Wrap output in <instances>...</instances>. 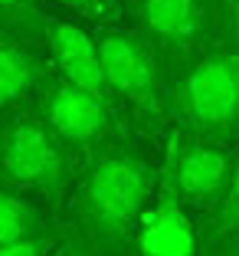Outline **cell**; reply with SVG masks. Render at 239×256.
I'll list each match as a JSON object with an SVG mask.
<instances>
[{"mask_svg":"<svg viewBox=\"0 0 239 256\" xmlns=\"http://www.w3.org/2000/svg\"><path fill=\"white\" fill-rule=\"evenodd\" d=\"M161 164L135 132H121L85 158L59 217L85 236L95 256H131L144 210L154 200Z\"/></svg>","mask_w":239,"mask_h":256,"instance_id":"obj_1","label":"cell"},{"mask_svg":"<svg viewBox=\"0 0 239 256\" xmlns=\"http://www.w3.org/2000/svg\"><path fill=\"white\" fill-rule=\"evenodd\" d=\"M167 125L213 144H239V50L210 46L171 76Z\"/></svg>","mask_w":239,"mask_h":256,"instance_id":"obj_2","label":"cell"},{"mask_svg":"<svg viewBox=\"0 0 239 256\" xmlns=\"http://www.w3.org/2000/svg\"><path fill=\"white\" fill-rule=\"evenodd\" d=\"M85 158L66 144L36 108H20L0 118V184L33 197L59 217Z\"/></svg>","mask_w":239,"mask_h":256,"instance_id":"obj_3","label":"cell"},{"mask_svg":"<svg viewBox=\"0 0 239 256\" xmlns=\"http://www.w3.org/2000/svg\"><path fill=\"white\" fill-rule=\"evenodd\" d=\"M95 40L108 96L125 115L128 128L141 142L157 138L167 125V92H171V72L164 60L131 23L108 26L95 33Z\"/></svg>","mask_w":239,"mask_h":256,"instance_id":"obj_4","label":"cell"},{"mask_svg":"<svg viewBox=\"0 0 239 256\" xmlns=\"http://www.w3.org/2000/svg\"><path fill=\"white\" fill-rule=\"evenodd\" d=\"M125 14L157 50L171 76L217 46L226 33L223 0H125Z\"/></svg>","mask_w":239,"mask_h":256,"instance_id":"obj_5","label":"cell"},{"mask_svg":"<svg viewBox=\"0 0 239 256\" xmlns=\"http://www.w3.org/2000/svg\"><path fill=\"white\" fill-rule=\"evenodd\" d=\"M33 108L82 158H89L92 151H98L105 142L118 138L121 132H131L125 115L118 112V106L108 96H98V92H89L82 86L69 82L52 66L46 72L43 86H39V96Z\"/></svg>","mask_w":239,"mask_h":256,"instance_id":"obj_6","label":"cell"},{"mask_svg":"<svg viewBox=\"0 0 239 256\" xmlns=\"http://www.w3.org/2000/svg\"><path fill=\"white\" fill-rule=\"evenodd\" d=\"M236 154L226 144L200 142V138L180 135V132H167L164 158H161V171L171 178L174 190H177L180 204L187 210L213 214L220 197L230 188V178L236 171Z\"/></svg>","mask_w":239,"mask_h":256,"instance_id":"obj_7","label":"cell"},{"mask_svg":"<svg viewBox=\"0 0 239 256\" xmlns=\"http://www.w3.org/2000/svg\"><path fill=\"white\" fill-rule=\"evenodd\" d=\"M200 246L203 236L190 220V210L180 204L171 178L161 171L154 200L138 224L131 256H200Z\"/></svg>","mask_w":239,"mask_h":256,"instance_id":"obj_8","label":"cell"},{"mask_svg":"<svg viewBox=\"0 0 239 256\" xmlns=\"http://www.w3.org/2000/svg\"><path fill=\"white\" fill-rule=\"evenodd\" d=\"M46 56H49V66L56 69L62 79L82 86V89H89V92H98V96H108L102 53H98V40H95L92 30H85V26H79V23H72V20H52Z\"/></svg>","mask_w":239,"mask_h":256,"instance_id":"obj_9","label":"cell"},{"mask_svg":"<svg viewBox=\"0 0 239 256\" xmlns=\"http://www.w3.org/2000/svg\"><path fill=\"white\" fill-rule=\"evenodd\" d=\"M46 72H49L46 50L0 36V118L36 106Z\"/></svg>","mask_w":239,"mask_h":256,"instance_id":"obj_10","label":"cell"},{"mask_svg":"<svg viewBox=\"0 0 239 256\" xmlns=\"http://www.w3.org/2000/svg\"><path fill=\"white\" fill-rule=\"evenodd\" d=\"M56 220L59 217H52L39 200L20 194V190L0 188V246L49 234Z\"/></svg>","mask_w":239,"mask_h":256,"instance_id":"obj_11","label":"cell"},{"mask_svg":"<svg viewBox=\"0 0 239 256\" xmlns=\"http://www.w3.org/2000/svg\"><path fill=\"white\" fill-rule=\"evenodd\" d=\"M52 16L39 0H0V36L46 50Z\"/></svg>","mask_w":239,"mask_h":256,"instance_id":"obj_12","label":"cell"},{"mask_svg":"<svg viewBox=\"0 0 239 256\" xmlns=\"http://www.w3.org/2000/svg\"><path fill=\"white\" fill-rule=\"evenodd\" d=\"M52 20H72L92 33L128 23L125 0H39Z\"/></svg>","mask_w":239,"mask_h":256,"instance_id":"obj_13","label":"cell"},{"mask_svg":"<svg viewBox=\"0 0 239 256\" xmlns=\"http://www.w3.org/2000/svg\"><path fill=\"white\" fill-rule=\"evenodd\" d=\"M226 234H239V161H236V171L230 178L226 194L220 197V204L213 207V214L203 224V240H217V236H226Z\"/></svg>","mask_w":239,"mask_h":256,"instance_id":"obj_14","label":"cell"},{"mask_svg":"<svg viewBox=\"0 0 239 256\" xmlns=\"http://www.w3.org/2000/svg\"><path fill=\"white\" fill-rule=\"evenodd\" d=\"M46 256H95V250L85 243V236L72 224H66L59 217L56 220V243H52V250Z\"/></svg>","mask_w":239,"mask_h":256,"instance_id":"obj_15","label":"cell"},{"mask_svg":"<svg viewBox=\"0 0 239 256\" xmlns=\"http://www.w3.org/2000/svg\"><path fill=\"white\" fill-rule=\"evenodd\" d=\"M52 243H56V226H52L49 234H43V236H30V240L0 246V256H46L52 250Z\"/></svg>","mask_w":239,"mask_h":256,"instance_id":"obj_16","label":"cell"},{"mask_svg":"<svg viewBox=\"0 0 239 256\" xmlns=\"http://www.w3.org/2000/svg\"><path fill=\"white\" fill-rule=\"evenodd\" d=\"M200 256H239V234H226L217 240H203Z\"/></svg>","mask_w":239,"mask_h":256,"instance_id":"obj_17","label":"cell"},{"mask_svg":"<svg viewBox=\"0 0 239 256\" xmlns=\"http://www.w3.org/2000/svg\"><path fill=\"white\" fill-rule=\"evenodd\" d=\"M223 7H226V36L233 40L230 46L239 50V0H223Z\"/></svg>","mask_w":239,"mask_h":256,"instance_id":"obj_18","label":"cell"},{"mask_svg":"<svg viewBox=\"0 0 239 256\" xmlns=\"http://www.w3.org/2000/svg\"><path fill=\"white\" fill-rule=\"evenodd\" d=\"M0 188H3V184H0Z\"/></svg>","mask_w":239,"mask_h":256,"instance_id":"obj_19","label":"cell"}]
</instances>
